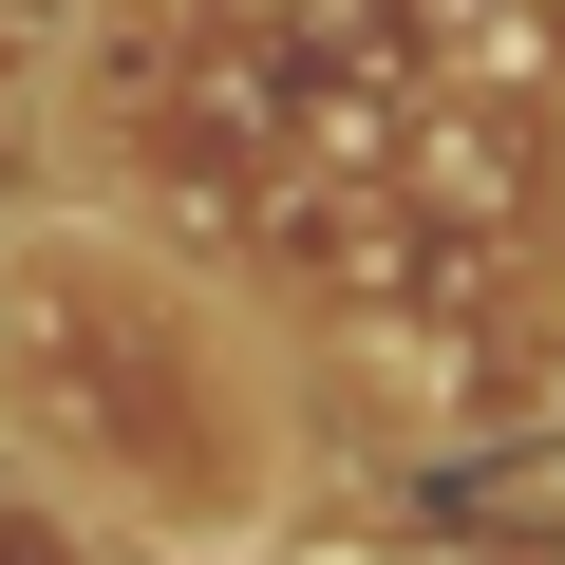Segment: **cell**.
<instances>
[{"label":"cell","mask_w":565,"mask_h":565,"mask_svg":"<svg viewBox=\"0 0 565 565\" xmlns=\"http://www.w3.org/2000/svg\"><path fill=\"white\" fill-rule=\"evenodd\" d=\"M0 565H132V527H114V509H76L57 471L0 452Z\"/></svg>","instance_id":"3957f363"},{"label":"cell","mask_w":565,"mask_h":565,"mask_svg":"<svg viewBox=\"0 0 565 565\" xmlns=\"http://www.w3.org/2000/svg\"><path fill=\"white\" fill-rule=\"evenodd\" d=\"M39 151H57V39H39V20H0V226H39V207H57Z\"/></svg>","instance_id":"7a4b0ae2"},{"label":"cell","mask_w":565,"mask_h":565,"mask_svg":"<svg viewBox=\"0 0 565 565\" xmlns=\"http://www.w3.org/2000/svg\"><path fill=\"white\" fill-rule=\"evenodd\" d=\"M0 452L114 509L132 546H264L302 490L245 282H207L95 207L0 226Z\"/></svg>","instance_id":"6da1fadb"}]
</instances>
